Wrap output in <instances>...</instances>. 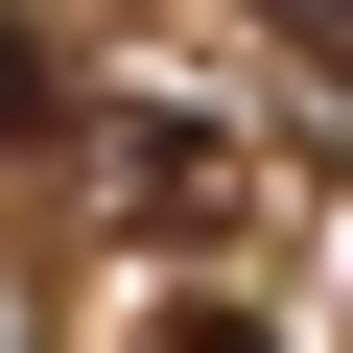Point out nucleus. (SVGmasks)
I'll list each match as a JSON object with an SVG mask.
<instances>
[{"label": "nucleus", "mask_w": 353, "mask_h": 353, "mask_svg": "<svg viewBox=\"0 0 353 353\" xmlns=\"http://www.w3.org/2000/svg\"><path fill=\"white\" fill-rule=\"evenodd\" d=\"M165 353H283V330H236V306H189V330H165Z\"/></svg>", "instance_id": "nucleus-1"}, {"label": "nucleus", "mask_w": 353, "mask_h": 353, "mask_svg": "<svg viewBox=\"0 0 353 353\" xmlns=\"http://www.w3.org/2000/svg\"><path fill=\"white\" fill-rule=\"evenodd\" d=\"M283 24H330V48H353V0H283Z\"/></svg>", "instance_id": "nucleus-2"}]
</instances>
